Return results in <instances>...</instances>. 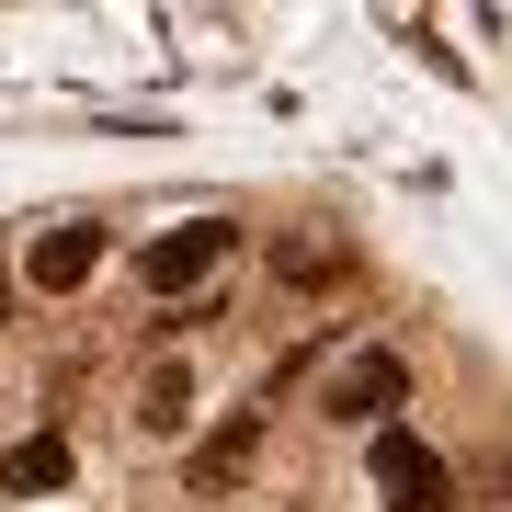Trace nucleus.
<instances>
[{
  "instance_id": "obj_1",
  "label": "nucleus",
  "mask_w": 512,
  "mask_h": 512,
  "mask_svg": "<svg viewBox=\"0 0 512 512\" xmlns=\"http://www.w3.org/2000/svg\"><path fill=\"white\" fill-rule=\"evenodd\" d=\"M376 501L387 512H456V478H444V456L410 421H376Z\"/></svg>"
},
{
  "instance_id": "obj_2",
  "label": "nucleus",
  "mask_w": 512,
  "mask_h": 512,
  "mask_svg": "<svg viewBox=\"0 0 512 512\" xmlns=\"http://www.w3.org/2000/svg\"><path fill=\"white\" fill-rule=\"evenodd\" d=\"M217 262H228V228H217V217H194V228H160V239H148L137 274H148V296H183V285L217 274Z\"/></svg>"
},
{
  "instance_id": "obj_3",
  "label": "nucleus",
  "mask_w": 512,
  "mask_h": 512,
  "mask_svg": "<svg viewBox=\"0 0 512 512\" xmlns=\"http://www.w3.org/2000/svg\"><path fill=\"white\" fill-rule=\"evenodd\" d=\"M399 399H410V365H399V353H353V365L330 376L319 410L330 421H376V410H399Z\"/></svg>"
},
{
  "instance_id": "obj_4",
  "label": "nucleus",
  "mask_w": 512,
  "mask_h": 512,
  "mask_svg": "<svg viewBox=\"0 0 512 512\" xmlns=\"http://www.w3.org/2000/svg\"><path fill=\"white\" fill-rule=\"evenodd\" d=\"M251 456H262V410H228L217 433L194 444V501H217V490H239V478H251Z\"/></svg>"
},
{
  "instance_id": "obj_5",
  "label": "nucleus",
  "mask_w": 512,
  "mask_h": 512,
  "mask_svg": "<svg viewBox=\"0 0 512 512\" xmlns=\"http://www.w3.org/2000/svg\"><path fill=\"white\" fill-rule=\"evenodd\" d=\"M103 262V228H46L35 251H23V274H35V296H80Z\"/></svg>"
},
{
  "instance_id": "obj_6",
  "label": "nucleus",
  "mask_w": 512,
  "mask_h": 512,
  "mask_svg": "<svg viewBox=\"0 0 512 512\" xmlns=\"http://www.w3.org/2000/svg\"><path fill=\"white\" fill-rule=\"evenodd\" d=\"M274 274H285V285H342V274H353V239H330V228H285V239H274Z\"/></svg>"
},
{
  "instance_id": "obj_7",
  "label": "nucleus",
  "mask_w": 512,
  "mask_h": 512,
  "mask_svg": "<svg viewBox=\"0 0 512 512\" xmlns=\"http://www.w3.org/2000/svg\"><path fill=\"white\" fill-rule=\"evenodd\" d=\"M12 490H69V444H57V433H23L12 444Z\"/></svg>"
},
{
  "instance_id": "obj_8",
  "label": "nucleus",
  "mask_w": 512,
  "mask_h": 512,
  "mask_svg": "<svg viewBox=\"0 0 512 512\" xmlns=\"http://www.w3.org/2000/svg\"><path fill=\"white\" fill-rule=\"evenodd\" d=\"M137 421L183 433V421H194V376H183V365H160V376H148V410H137Z\"/></svg>"
},
{
  "instance_id": "obj_9",
  "label": "nucleus",
  "mask_w": 512,
  "mask_h": 512,
  "mask_svg": "<svg viewBox=\"0 0 512 512\" xmlns=\"http://www.w3.org/2000/svg\"><path fill=\"white\" fill-rule=\"evenodd\" d=\"M0 319H12V285H0Z\"/></svg>"
}]
</instances>
